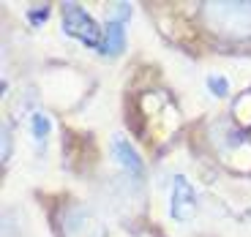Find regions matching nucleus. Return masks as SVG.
<instances>
[{
  "label": "nucleus",
  "instance_id": "nucleus-1",
  "mask_svg": "<svg viewBox=\"0 0 251 237\" xmlns=\"http://www.w3.org/2000/svg\"><path fill=\"white\" fill-rule=\"evenodd\" d=\"M205 17L224 36H251V3H213L205 8Z\"/></svg>",
  "mask_w": 251,
  "mask_h": 237
},
{
  "label": "nucleus",
  "instance_id": "nucleus-2",
  "mask_svg": "<svg viewBox=\"0 0 251 237\" xmlns=\"http://www.w3.org/2000/svg\"><path fill=\"white\" fill-rule=\"evenodd\" d=\"M60 17H63V30H66V36L76 38V41H82L85 47H93V49L101 47L104 27H101L82 6H76V3H63Z\"/></svg>",
  "mask_w": 251,
  "mask_h": 237
},
{
  "label": "nucleus",
  "instance_id": "nucleus-3",
  "mask_svg": "<svg viewBox=\"0 0 251 237\" xmlns=\"http://www.w3.org/2000/svg\"><path fill=\"white\" fill-rule=\"evenodd\" d=\"M60 232L63 237H107V229L99 215H93L85 205H69L63 210Z\"/></svg>",
  "mask_w": 251,
  "mask_h": 237
},
{
  "label": "nucleus",
  "instance_id": "nucleus-4",
  "mask_svg": "<svg viewBox=\"0 0 251 237\" xmlns=\"http://www.w3.org/2000/svg\"><path fill=\"white\" fill-rule=\"evenodd\" d=\"M197 191L194 186L186 180L183 175H175V180H172V199H170V215L175 221H188V218H194V213H197Z\"/></svg>",
  "mask_w": 251,
  "mask_h": 237
},
{
  "label": "nucleus",
  "instance_id": "nucleus-5",
  "mask_svg": "<svg viewBox=\"0 0 251 237\" xmlns=\"http://www.w3.org/2000/svg\"><path fill=\"white\" fill-rule=\"evenodd\" d=\"M109 144H112L115 164H118L123 172H128V175H134V177H142L145 175V161H142V156H139L137 150H134V144L128 142V139L120 137V134H115Z\"/></svg>",
  "mask_w": 251,
  "mask_h": 237
},
{
  "label": "nucleus",
  "instance_id": "nucleus-6",
  "mask_svg": "<svg viewBox=\"0 0 251 237\" xmlns=\"http://www.w3.org/2000/svg\"><path fill=\"white\" fill-rule=\"evenodd\" d=\"M123 49H126V19L107 17V22H104V38H101L99 52L107 57H115Z\"/></svg>",
  "mask_w": 251,
  "mask_h": 237
},
{
  "label": "nucleus",
  "instance_id": "nucleus-7",
  "mask_svg": "<svg viewBox=\"0 0 251 237\" xmlns=\"http://www.w3.org/2000/svg\"><path fill=\"white\" fill-rule=\"evenodd\" d=\"M30 131H33V137H36L38 142H44V139L52 134V120L47 118L44 112H36L30 118Z\"/></svg>",
  "mask_w": 251,
  "mask_h": 237
},
{
  "label": "nucleus",
  "instance_id": "nucleus-8",
  "mask_svg": "<svg viewBox=\"0 0 251 237\" xmlns=\"http://www.w3.org/2000/svg\"><path fill=\"white\" fill-rule=\"evenodd\" d=\"M229 79H226L224 74H207V90L216 95V98H226L229 95Z\"/></svg>",
  "mask_w": 251,
  "mask_h": 237
},
{
  "label": "nucleus",
  "instance_id": "nucleus-9",
  "mask_svg": "<svg viewBox=\"0 0 251 237\" xmlns=\"http://www.w3.org/2000/svg\"><path fill=\"white\" fill-rule=\"evenodd\" d=\"M50 17V6H41V8H30V11H27V19H30L33 25H44V19Z\"/></svg>",
  "mask_w": 251,
  "mask_h": 237
},
{
  "label": "nucleus",
  "instance_id": "nucleus-10",
  "mask_svg": "<svg viewBox=\"0 0 251 237\" xmlns=\"http://www.w3.org/2000/svg\"><path fill=\"white\" fill-rule=\"evenodd\" d=\"M3 158H8V131H3Z\"/></svg>",
  "mask_w": 251,
  "mask_h": 237
}]
</instances>
